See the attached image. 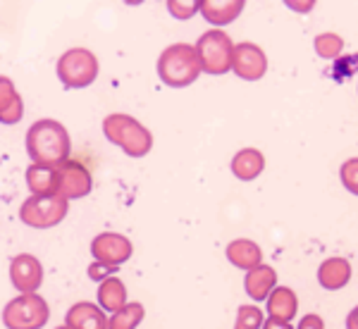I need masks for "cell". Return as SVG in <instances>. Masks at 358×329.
<instances>
[{
	"label": "cell",
	"mask_w": 358,
	"mask_h": 329,
	"mask_svg": "<svg viewBox=\"0 0 358 329\" xmlns=\"http://www.w3.org/2000/svg\"><path fill=\"white\" fill-rule=\"evenodd\" d=\"M27 153L34 165L57 167L69 160L72 138L65 124L57 119H38L27 131Z\"/></svg>",
	"instance_id": "6da1fadb"
},
{
	"label": "cell",
	"mask_w": 358,
	"mask_h": 329,
	"mask_svg": "<svg viewBox=\"0 0 358 329\" xmlns=\"http://www.w3.org/2000/svg\"><path fill=\"white\" fill-rule=\"evenodd\" d=\"M201 62L192 43H172L158 57V77L170 89L192 86L201 77Z\"/></svg>",
	"instance_id": "7a4b0ae2"
},
{
	"label": "cell",
	"mask_w": 358,
	"mask_h": 329,
	"mask_svg": "<svg viewBox=\"0 0 358 329\" xmlns=\"http://www.w3.org/2000/svg\"><path fill=\"white\" fill-rule=\"evenodd\" d=\"M103 134L120 146L129 158H143L153 148V134L138 119L124 112H113L103 119Z\"/></svg>",
	"instance_id": "3957f363"
},
{
	"label": "cell",
	"mask_w": 358,
	"mask_h": 329,
	"mask_svg": "<svg viewBox=\"0 0 358 329\" xmlns=\"http://www.w3.org/2000/svg\"><path fill=\"white\" fill-rule=\"evenodd\" d=\"M196 55H199L201 69L213 77H220L232 69L234 43L222 29H210L196 41Z\"/></svg>",
	"instance_id": "277c9868"
},
{
	"label": "cell",
	"mask_w": 358,
	"mask_h": 329,
	"mask_svg": "<svg viewBox=\"0 0 358 329\" xmlns=\"http://www.w3.org/2000/svg\"><path fill=\"white\" fill-rule=\"evenodd\" d=\"M55 74L67 89H86L98 79V57L89 48H69L57 60Z\"/></svg>",
	"instance_id": "5b68a950"
},
{
	"label": "cell",
	"mask_w": 358,
	"mask_h": 329,
	"mask_svg": "<svg viewBox=\"0 0 358 329\" xmlns=\"http://www.w3.org/2000/svg\"><path fill=\"white\" fill-rule=\"evenodd\" d=\"M50 317V305L38 293H20L3 308V325L8 329H41Z\"/></svg>",
	"instance_id": "8992f818"
},
{
	"label": "cell",
	"mask_w": 358,
	"mask_h": 329,
	"mask_svg": "<svg viewBox=\"0 0 358 329\" xmlns=\"http://www.w3.org/2000/svg\"><path fill=\"white\" fill-rule=\"evenodd\" d=\"M69 203L60 196H29L20 207V219L31 229L57 227L67 217Z\"/></svg>",
	"instance_id": "52a82bcc"
},
{
	"label": "cell",
	"mask_w": 358,
	"mask_h": 329,
	"mask_svg": "<svg viewBox=\"0 0 358 329\" xmlns=\"http://www.w3.org/2000/svg\"><path fill=\"white\" fill-rule=\"evenodd\" d=\"M94 189V177L86 170L82 163L77 160H65L62 165H57V187H55V196L69 200L84 198V196L91 193Z\"/></svg>",
	"instance_id": "ba28073f"
},
{
	"label": "cell",
	"mask_w": 358,
	"mask_h": 329,
	"mask_svg": "<svg viewBox=\"0 0 358 329\" xmlns=\"http://www.w3.org/2000/svg\"><path fill=\"white\" fill-rule=\"evenodd\" d=\"M91 256H94L96 263L110 265V268L120 270V265H124L134 256V246H131V241L124 234L103 232L91 241Z\"/></svg>",
	"instance_id": "9c48e42d"
},
{
	"label": "cell",
	"mask_w": 358,
	"mask_h": 329,
	"mask_svg": "<svg viewBox=\"0 0 358 329\" xmlns=\"http://www.w3.org/2000/svg\"><path fill=\"white\" fill-rule=\"evenodd\" d=\"M232 69L236 77L246 79V82H258L268 72V55L256 43H236L232 55Z\"/></svg>",
	"instance_id": "30bf717a"
},
{
	"label": "cell",
	"mask_w": 358,
	"mask_h": 329,
	"mask_svg": "<svg viewBox=\"0 0 358 329\" xmlns=\"http://www.w3.org/2000/svg\"><path fill=\"white\" fill-rule=\"evenodd\" d=\"M10 282L20 293H36L43 284V265L31 253H20L10 263Z\"/></svg>",
	"instance_id": "8fae6325"
},
{
	"label": "cell",
	"mask_w": 358,
	"mask_h": 329,
	"mask_svg": "<svg viewBox=\"0 0 358 329\" xmlns=\"http://www.w3.org/2000/svg\"><path fill=\"white\" fill-rule=\"evenodd\" d=\"M65 327L69 329H108V315L96 303H74L65 315Z\"/></svg>",
	"instance_id": "7c38bea8"
},
{
	"label": "cell",
	"mask_w": 358,
	"mask_h": 329,
	"mask_svg": "<svg viewBox=\"0 0 358 329\" xmlns=\"http://www.w3.org/2000/svg\"><path fill=\"white\" fill-rule=\"evenodd\" d=\"M227 261L239 270H256L258 265H263V251L256 241L251 239H234L227 246Z\"/></svg>",
	"instance_id": "4fadbf2b"
},
{
	"label": "cell",
	"mask_w": 358,
	"mask_h": 329,
	"mask_svg": "<svg viewBox=\"0 0 358 329\" xmlns=\"http://www.w3.org/2000/svg\"><path fill=\"white\" fill-rule=\"evenodd\" d=\"M241 10H244V0H201L199 3V13L215 27L234 22Z\"/></svg>",
	"instance_id": "5bb4252c"
},
{
	"label": "cell",
	"mask_w": 358,
	"mask_h": 329,
	"mask_svg": "<svg viewBox=\"0 0 358 329\" xmlns=\"http://www.w3.org/2000/svg\"><path fill=\"white\" fill-rule=\"evenodd\" d=\"M268 317L280 322H292L299 310V298L289 286H275L268 298Z\"/></svg>",
	"instance_id": "9a60e30c"
},
{
	"label": "cell",
	"mask_w": 358,
	"mask_h": 329,
	"mask_svg": "<svg viewBox=\"0 0 358 329\" xmlns=\"http://www.w3.org/2000/svg\"><path fill=\"white\" fill-rule=\"evenodd\" d=\"M277 286V272L270 265H258L256 270L246 272V279H244V288L246 293L253 298V301H265V298L273 293V288Z\"/></svg>",
	"instance_id": "2e32d148"
},
{
	"label": "cell",
	"mask_w": 358,
	"mask_h": 329,
	"mask_svg": "<svg viewBox=\"0 0 358 329\" xmlns=\"http://www.w3.org/2000/svg\"><path fill=\"white\" fill-rule=\"evenodd\" d=\"M127 303H129L127 301V286L120 277L113 275L98 284V308H101L103 313L113 315V313H117L120 308H124Z\"/></svg>",
	"instance_id": "e0dca14e"
},
{
	"label": "cell",
	"mask_w": 358,
	"mask_h": 329,
	"mask_svg": "<svg viewBox=\"0 0 358 329\" xmlns=\"http://www.w3.org/2000/svg\"><path fill=\"white\" fill-rule=\"evenodd\" d=\"M349 279H351V263L346 258H330V261H325L320 265V270H317V282L327 291H337V288L346 286Z\"/></svg>",
	"instance_id": "ac0fdd59"
},
{
	"label": "cell",
	"mask_w": 358,
	"mask_h": 329,
	"mask_svg": "<svg viewBox=\"0 0 358 329\" xmlns=\"http://www.w3.org/2000/svg\"><path fill=\"white\" fill-rule=\"evenodd\" d=\"M265 170V158L256 148H241L232 158V175L241 182H251Z\"/></svg>",
	"instance_id": "d6986e66"
},
{
	"label": "cell",
	"mask_w": 358,
	"mask_h": 329,
	"mask_svg": "<svg viewBox=\"0 0 358 329\" xmlns=\"http://www.w3.org/2000/svg\"><path fill=\"white\" fill-rule=\"evenodd\" d=\"M27 187L31 196H55L57 187V167L50 165H29Z\"/></svg>",
	"instance_id": "ffe728a7"
},
{
	"label": "cell",
	"mask_w": 358,
	"mask_h": 329,
	"mask_svg": "<svg viewBox=\"0 0 358 329\" xmlns=\"http://www.w3.org/2000/svg\"><path fill=\"white\" fill-rule=\"evenodd\" d=\"M143 315H146V308L141 303H127L124 308L108 317V329H136L143 322Z\"/></svg>",
	"instance_id": "44dd1931"
},
{
	"label": "cell",
	"mask_w": 358,
	"mask_h": 329,
	"mask_svg": "<svg viewBox=\"0 0 358 329\" xmlns=\"http://www.w3.org/2000/svg\"><path fill=\"white\" fill-rule=\"evenodd\" d=\"M265 315L258 305H241L236 310V325L234 329H263Z\"/></svg>",
	"instance_id": "7402d4cb"
},
{
	"label": "cell",
	"mask_w": 358,
	"mask_h": 329,
	"mask_svg": "<svg viewBox=\"0 0 358 329\" xmlns=\"http://www.w3.org/2000/svg\"><path fill=\"white\" fill-rule=\"evenodd\" d=\"M342 50H344V41L337 34H320V36H315V53L320 57L332 60V57H337Z\"/></svg>",
	"instance_id": "603a6c76"
},
{
	"label": "cell",
	"mask_w": 358,
	"mask_h": 329,
	"mask_svg": "<svg viewBox=\"0 0 358 329\" xmlns=\"http://www.w3.org/2000/svg\"><path fill=\"white\" fill-rule=\"evenodd\" d=\"M167 10L172 13V17L177 20H192L199 13V0H170Z\"/></svg>",
	"instance_id": "cb8c5ba5"
},
{
	"label": "cell",
	"mask_w": 358,
	"mask_h": 329,
	"mask_svg": "<svg viewBox=\"0 0 358 329\" xmlns=\"http://www.w3.org/2000/svg\"><path fill=\"white\" fill-rule=\"evenodd\" d=\"M339 177H342L344 189H349L351 193L358 196V158L346 160L342 170H339Z\"/></svg>",
	"instance_id": "d4e9b609"
},
{
	"label": "cell",
	"mask_w": 358,
	"mask_h": 329,
	"mask_svg": "<svg viewBox=\"0 0 358 329\" xmlns=\"http://www.w3.org/2000/svg\"><path fill=\"white\" fill-rule=\"evenodd\" d=\"M20 98L17 94V86L10 77H0V112H5L13 103Z\"/></svg>",
	"instance_id": "484cf974"
},
{
	"label": "cell",
	"mask_w": 358,
	"mask_h": 329,
	"mask_svg": "<svg viewBox=\"0 0 358 329\" xmlns=\"http://www.w3.org/2000/svg\"><path fill=\"white\" fill-rule=\"evenodd\" d=\"M24 117V101H22V96L17 98V101L10 105L5 112H0V124H8V126H13L17 124L20 119Z\"/></svg>",
	"instance_id": "4316f807"
},
{
	"label": "cell",
	"mask_w": 358,
	"mask_h": 329,
	"mask_svg": "<svg viewBox=\"0 0 358 329\" xmlns=\"http://www.w3.org/2000/svg\"><path fill=\"white\" fill-rule=\"evenodd\" d=\"M113 275H117V268H110V265H103V263H96V261L89 265V277L94 282H98V284Z\"/></svg>",
	"instance_id": "83f0119b"
},
{
	"label": "cell",
	"mask_w": 358,
	"mask_h": 329,
	"mask_svg": "<svg viewBox=\"0 0 358 329\" xmlns=\"http://www.w3.org/2000/svg\"><path fill=\"white\" fill-rule=\"evenodd\" d=\"M299 329H325V322H322L320 315H306L299 322Z\"/></svg>",
	"instance_id": "f1b7e54d"
},
{
	"label": "cell",
	"mask_w": 358,
	"mask_h": 329,
	"mask_svg": "<svg viewBox=\"0 0 358 329\" xmlns=\"http://www.w3.org/2000/svg\"><path fill=\"white\" fill-rule=\"evenodd\" d=\"M263 329H294V327H292V322H280V320H270L268 317V322H263Z\"/></svg>",
	"instance_id": "f546056e"
},
{
	"label": "cell",
	"mask_w": 358,
	"mask_h": 329,
	"mask_svg": "<svg viewBox=\"0 0 358 329\" xmlns=\"http://www.w3.org/2000/svg\"><path fill=\"white\" fill-rule=\"evenodd\" d=\"M346 329H358V305L346 317Z\"/></svg>",
	"instance_id": "4dcf8cb0"
},
{
	"label": "cell",
	"mask_w": 358,
	"mask_h": 329,
	"mask_svg": "<svg viewBox=\"0 0 358 329\" xmlns=\"http://www.w3.org/2000/svg\"><path fill=\"white\" fill-rule=\"evenodd\" d=\"M287 8H292V10H301V13H306V10L313 8V3H287Z\"/></svg>",
	"instance_id": "1f68e13d"
},
{
	"label": "cell",
	"mask_w": 358,
	"mask_h": 329,
	"mask_svg": "<svg viewBox=\"0 0 358 329\" xmlns=\"http://www.w3.org/2000/svg\"><path fill=\"white\" fill-rule=\"evenodd\" d=\"M57 329H69V327H65V325H62V327H57Z\"/></svg>",
	"instance_id": "d6a6232c"
}]
</instances>
